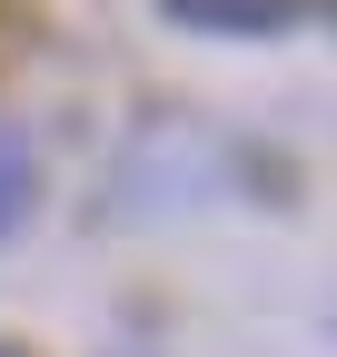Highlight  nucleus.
<instances>
[{
  "label": "nucleus",
  "instance_id": "1",
  "mask_svg": "<svg viewBox=\"0 0 337 357\" xmlns=\"http://www.w3.org/2000/svg\"><path fill=\"white\" fill-rule=\"evenodd\" d=\"M179 20H198V30H278L288 20V0H168Z\"/></svg>",
  "mask_w": 337,
  "mask_h": 357
},
{
  "label": "nucleus",
  "instance_id": "2",
  "mask_svg": "<svg viewBox=\"0 0 337 357\" xmlns=\"http://www.w3.org/2000/svg\"><path fill=\"white\" fill-rule=\"evenodd\" d=\"M20 208H30V149L20 129H0V229H20Z\"/></svg>",
  "mask_w": 337,
  "mask_h": 357
},
{
  "label": "nucleus",
  "instance_id": "3",
  "mask_svg": "<svg viewBox=\"0 0 337 357\" xmlns=\"http://www.w3.org/2000/svg\"><path fill=\"white\" fill-rule=\"evenodd\" d=\"M0 357H20V347H0Z\"/></svg>",
  "mask_w": 337,
  "mask_h": 357
}]
</instances>
